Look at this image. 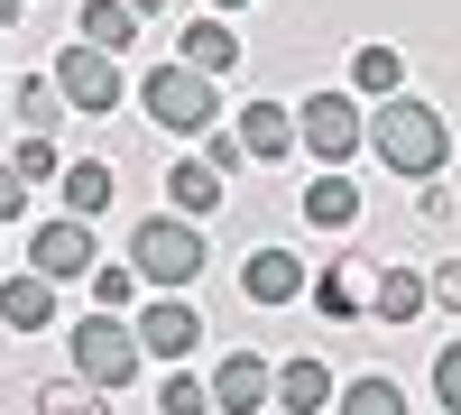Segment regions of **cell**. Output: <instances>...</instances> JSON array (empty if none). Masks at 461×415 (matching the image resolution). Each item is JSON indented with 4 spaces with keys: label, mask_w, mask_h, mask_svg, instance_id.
<instances>
[{
    "label": "cell",
    "mask_w": 461,
    "mask_h": 415,
    "mask_svg": "<svg viewBox=\"0 0 461 415\" xmlns=\"http://www.w3.org/2000/svg\"><path fill=\"white\" fill-rule=\"evenodd\" d=\"M425 295H434V305H443V314H461V258H443V268L425 277Z\"/></svg>",
    "instance_id": "30"
},
{
    "label": "cell",
    "mask_w": 461,
    "mask_h": 415,
    "mask_svg": "<svg viewBox=\"0 0 461 415\" xmlns=\"http://www.w3.org/2000/svg\"><path fill=\"white\" fill-rule=\"evenodd\" d=\"M158 10H167V0H130V19H158Z\"/></svg>",
    "instance_id": "33"
},
{
    "label": "cell",
    "mask_w": 461,
    "mask_h": 415,
    "mask_svg": "<svg viewBox=\"0 0 461 415\" xmlns=\"http://www.w3.org/2000/svg\"><path fill=\"white\" fill-rule=\"evenodd\" d=\"M65 342H74V379H93L102 397H111V388H130V379H139V360H148V351H139V332H130L121 314H84Z\"/></svg>",
    "instance_id": "4"
},
{
    "label": "cell",
    "mask_w": 461,
    "mask_h": 415,
    "mask_svg": "<svg viewBox=\"0 0 461 415\" xmlns=\"http://www.w3.org/2000/svg\"><path fill=\"white\" fill-rule=\"evenodd\" d=\"M369 148H378V167H388V176L425 185V176H443V158H452V121H443L425 93H397V102L369 111Z\"/></svg>",
    "instance_id": "1"
},
{
    "label": "cell",
    "mask_w": 461,
    "mask_h": 415,
    "mask_svg": "<svg viewBox=\"0 0 461 415\" xmlns=\"http://www.w3.org/2000/svg\"><path fill=\"white\" fill-rule=\"evenodd\" d=\"M304 221H314V231H351V221H360V185L323 167L314 185H304Z\"/></svg>",
    "instance_id": "16"
},
{
    "label": "cell",
    "mask_w": 461,
    "mask_h": 415,
    "mask_svg": "<svg viewBox=\"0 0 461 415\" xmlns=\"http://www.w3.org/2000/svg\"><path fill=\"white\" fill-rule=\"evenodd\" d=\"M332 406H341V415H406V397H397V379H378V369H369V379H351V388H341Z\"/></svg>",
    "instance_id": "24"
},
{
    "label": "cell",
    "mask_w": 461,
    "mask_h": 415,
    "mask_svg": "<svg viewBox=\"0 0 461 415\" xmlns=\"http://www.w3.org/2000/svg\"><path fill=\"white\" fill-rule=\"evenodd\" d=\"M10 212H28V185H19V167H10V158H0V221H10Z\"/></svg>",
    "instance_id": "31"
},
{
    "label": "cell",
    "mask_w": 461,
    "mask_h": 415,
    "mask_svg": "<svg viewBox=\"0 0 461 415\" xmlns=\"http://www.w3.org/2000/svg\"><path fill=\"white\" fill-rule=\"evenodd\" d=\"M351 93L397 102V93H406V56H397V47H360V56H351Z\"/></svg>",
    "instance_id": "21"
},
{
    "label": "cell",
    "mask_w": 461,
    "mask_h": 415,
    "mask_svg": "<svg viewBox=\"0 0 461 415\" xmlns=\"http://www.w3.org/2000/svg\"><path fill=\"white\" fill-rule=\"evenodd\" d=\"M56 93H65V111H84V121H102V111H121V56H102V47H74L56 56Z\"/></svg>",
    "instance_id": "6"
},
{
    "label": "cell",
    "mask_w": 461,
    "mask_h": 415,
    "mask_svg": "<svg viewBox=\"0 0 461 415\" xmlns=\"http://www.w3.org/2000/svg\"><path fill=\"white\" fill-rule=\"evenodd\" d=\"M203 167H212V176H240V167H249V148H240V130H212V148H203Z\"/></svg>",
    "instance_id": "29"
},
{
    "label": "cell",
    "mask_w": 461,
    "mask_h": 415,
    "mask_svg": "<svg viewBox=\"0 0 461 415\" xmlns=\"http://www.w3.org/2000/svg\"><path fill=\"white\" fill-rule=\"evenodd\" d=\"M111 194H121V176H111L102 158L65 167V221H102V212H111Z\"/></svg>",
    "instance_id": "18"
},
{
    "label": "cell",
    "mask_w": 461,
    "mask_h": 415,
    "mask_svg": "<svg viewBox=\"0 0 461 415\" xmlns=\"http://www.w3.org/2000/svg\"><path fill=\"white\" fill-rule=\"evenodd\" d=\"M240 148H249V167H277V158H295V102H240Z\"/></svg>",
    "instance_id": "10"
},
{
    "label": "cell",
    "mask_w": 461,
    "mask_h": 415,
    "mask_svg": "<svg viewBox=\"0 0 461 415\" xmlns=\"http://www.w3.org/2000/svg\"><path fill=\"white\" fill-rule=\"evenodd\" d=\"M139 111H148V121H158V130H176V139H212V121H221V93H212V74H194V65H158V74H148V84H139Z\"/></svg>",
    "instance_id": "3"
},
{
    "label": "cell",
    "mask_w": 461,
    "mask_h": 415,
    "mask_svg": "<svg viewBox=\"0 0 461 415\" xmlns=\"http://www.w3.org/2000/svg\"><path fill=\"white\" fill-rule=\"evenodd\" d=\"M10 167H19V185H47V176H56V148H47V139H19Z\"/></svg>",
    "instance_id": "27"
},
{
    "label": "cell",
    "mask_w": 461,
    "mask_h": 415,
    "mask_svg": "<svg viewBox=\"0 0 461 415\" xmlns=\"http://www.w3.org/2000/svg\"><path fill=\"white\" fill-rule=\"evenodd\" d=\"M130 295H139V268H130V258H102V268H93V314H121Z\"/></svg>",
    "instance_id": "25"
},
{
    "label": "cell",
    "mask_w": 461,
    "mask_h": 415,
    "mask_svg": "<svg viewBox=\"0 0 461 415\" xmlns=\"http://www.w3.org/2000/svg\"><path fill=\"white\" fill-rule=\"evenodd\" d=\"M369 286H378L369 258H332V268L314 277V305H323L332 323H360V314H369Z\"/></svg>",
    "instance_id": "12"
},
{
    "label": "cell",
    "mask_w": 461,
    "mask_h": 415,
    "mask_svg": "<svg viewBox=\"0 0 461 415\" xmlns=\"http://www.w3.org/2000/svg\"><path fill=\"white\" fill-rule=\"evenodd\" d=\"M130 28H139L130 0H84V10H74V37H84V47H102V56H130V47H139Z\"/></svg>",
    "instance_id": "17"
},
{
    "label": "cell",
    "mask_w": 461,
    "mask_h": 415,
    "mask_svg": "<svg viewBox=\"0 0 461 415\" xmlns=\"http://www.w3.org/2000/svg\"><path fill=\"white\" fill-rule=\"evenodd\" d=\"M332 397H341V379H332L323 360H286V369H277V406H286V415H314V406H332Z\"/></svg>",
    "instance_id": "19"
},
{
    "label": "cell",
    "mask_w": 461,
    "mask_h": 415,
    "mask_svg": "<svg viewBox=\"0 0 461 415\" xmlns=\"http://www.w3.org/2000/svg\"><path fill=\"white\" fill-rule=\"evenodd\" d=\"M158 415H212V379H167V397H158Z\"/></svg>",
    "instance_id": "26"
},
{
    "label": "cell",
    "mask_w": 461,
    "mask_h": 415,
    "mask_svg": "<svg viewBox=\"0 0 461 415\" xmlns=\"http://www.w3.org/2000/svg\"><path fill=\"white\" fill-rule=\"evenodd\" d=\"M212 203H221V176H212L203 158L167 167V212H185V221H194V212H212Z\"/></svg>",
    "instance_id": "20"
},
{
    "label": "cell",
    "mask_w": 461,
    "mask_h": 415,
    "mask_svg": "<svg viewBox=\"0 0 461 415\" xmlns=\"http://www.w3.org/2000/svg\"><path fill=\"white\" fill-rule=\"evenodd\" d=\"M19 10H28V0H0V28H19Z\"/></svg>",
    "instance_id": "32"
},
{
    "label": "cell",
    "mask_w": 461,
    "mask_h": 415,
    "mask_svg": "<svg viewBox=\"0 0 461 415\" xmlns=\"http://www.w3.org/2000/svg\"><path fill=\"white\" fill-rule=\"evenodd\" d=\"M65 121V93H56V74H28L19 84V139H47Z\"/></svg>",
    "instance_id": "22"
},
{
    "label": "cell",
    "mask_w": 461,
    "mask_h": 415,
    "mask_svg": "<svg viewBox=\"0 0 461 415\" xmlns=\"http://www.w3.org/2000/svg\"><path fill=\"white\" fill-rule=\"evenodd\" d=\"M240 295H249V305H295V295H304V258L295 249H249L240 258Z\"/></svg>",
    "instance_id": "11"
},
{
    "label": "cell",
    "mask_w": 461,
    "mask_h": 415,
    "mask_svg": "<svg viewBox=\"0 0 461 415\" xmlns=\"http://www.w3.org/2000/svg\"><path fill=\"white\" fill-rule=\"evenodd\" d=\"M295 139L341 176V167L369 148V111H360V93H314V102H295Z\"/></svg>",
    "instance_id": "5"
},
{
    "label": "cell",
    "mask_w": 461,
    "mask_h": 415,
    "mask_svg": "<svg viewBox=\"0 0 461 415\" xmlns=\"http://www.w3.org/2000/svg\"><path fill=\"white\" fill-rule=\"evenodd\" d=\"M130 332H139V351H148V360H194V342H203V314L185 305V295H148Z\"/></svg>",
    "instance_id": "8"
},
{
    "label": "cell",
    "mask_w": 461,
    "mask_h": 415,
    "mask_svg": "<svg viewBox=\"0 0 461 415\" xmlns=\"http://www.w3.org/2000/svg\"><path fill=\"white\" fill-rule=\"evenodd\" d=\"M212 10H249V0H212Z\"/></svg>",
    "instance_id": "34"
},
{
    "label": "cell",
    "mask_w": 461,
    "mask_h": 415,
    "mask_svg": "<svg viewBox=\"0 0 461 415\" xmlns=\"http://www.w3.org/2000/svg\"><path fill=\"white\" fill-rule=\"evenodd\" d=\"M28 268L47 277V286H65V277H93V268H102L93 221H37V231H28Z\"/></svg>",
    "instance_id": "7"
},
{
    "label": "cell",
    "mask_w": 461,
    "mask_h": 415,
    "mask_svg": "<svg viewBox=\"0 0 461 415\" xmlns=\"http://www.w3.org/2000/svg\"><path fill=\"white\" fill-rule=\"evenodd\" d=\"M28 406H37V415H111V406H102V388H93V379H47V388H37V397H28Z\"/></svg>",
    "instance_id": "23"
},
{
    "label": "cell",
    "mask_w": 461,
    "mask_h": 415,
    "mask_svg": "<svg viewBox=\"0 0 461 415\" xmlns=\"http://www.w3.org/2000/svg\"><path fill=\"white\" fill-rule=\"evenodd\" d=\"M176 65H194V74H230V65H240V37H230L221 19H185V28H176Z\"/></svg>",
    "instance_id": "15"
},
{
    "label": "cell",
    "mask_w": 461,
    "mask_h": 415,
    "mask_svg": "<svg viewBox=\"0 0 461 415\" xmlns=\"http://www.w3.org/2000/svg\"><path fill=\"white\" fill-rule=\"evenodd\" d=\"M425 305H434V295H425V277H415L406 258H378V286H369V314H378V323H415Z\"/></svg>",
    "instance_id": "13"
},
{
    "label": "cell",
    "mask_w": 461,
    "mask_h": 415,
    "mask_svg": "<svg viewBox=\"0 0 461 415\" xmlns=\"http://www.w3.org/2000/svg\"><path fill=\"white\" fill-rule=\"evenodd\" d=\"M434 397L461 415V342H443V351H434Z\"/></svg>",
    "instance_id": "28"
},
{
    "label": "cell",
    "mask_w": 461,
    "mask_h": 415,
    "mask_svg": "<svg viewBox=\"0 0 461 415\" xmlns=\"http://www.w3.org/2000/svg\"><path fill=\"white\" fill-rule=\"evenodd\" d=\"M203 258L212 249H203V231L185 212H148L139 231H130V268H139V286H158V295H185V286L203 277Z\"/></svg>",
    "instance_id": "2"
},
{
    "label": "cell",
    "mask_w": 461,
    "mask_h": 415,
    "mask_svg": "<svg viewBox=\"0 0 461 415\" xmlns=\"http://www.w3.org/2000/svg\"><path fill=\"white\" fill-rule=\"evenodd\" d=\"M258 406H277V369L258 351H230L212 369V415H258Z\"/></svg>",
    "instance_id": "9"
},
{
    "label": "cell",
    "mask_w": 461,
    "mask_h": 415,
    "mask_svg": "<svg viewBox=\"0 0 461 415\" xmlns=\"http://www.w3.org/2000/svg\"><path fill=\"white\" fill-rule=\"evenodd\" d=\"M0 323H10V332H47V323H56V286L37 277V268L0 277Z\"/></svg>",
    "instance_id": "14"
}]
</instances>
